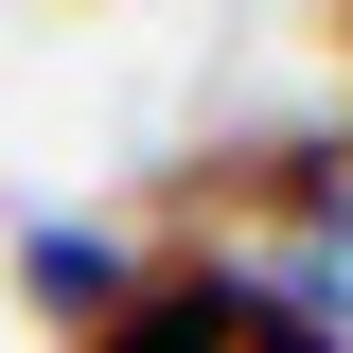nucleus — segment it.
Wrapping results in <instances>:
<instances>
[{
    "instance_id": "f03ea898",
    "label": "nucleus",
    "mask_w": 353,
    "mask_h": 353,
    "mask_svg": "<svg viewBox=\"0 0 353 353\" xmlns=\"http://www.w3.org/2000/svg\"><path fill=\"white\" fill-rule=\"evenodd\" d=\"M18 283H36V318H88V336L124 318V265L88 248V230H36V248H18Z\"/></svg>"
},
{
    "instance_id": "7ed1b4c3",
    "label": "nucleus",
    "mask_w": 353,
    "mask_h": 353,
    "mask_svg": "<svg viewBox=\"0 0 353 353\" xmlns=\"http://www.w3.org/2000/svg\"><path fill=\"white\" fill-rule=\"evenodd\" d=\"M336 159H353V141H336Z\"/></svg>"
},
{
    "instance_id": "f257e3e1",
    "label": "nucleus",
    "mask_w": 353,
    "mask_h": 353,
    "mask_svg": "<svg viewBox=\"0 0 353 353\" xmlns=\"http://www.w3.org/2000/svg\"><path fill=\"white\" fill-rule=\"evenodd\" d=\"M88 353H336V336H318L283 283H141Z\"/></svg>"
}]
</instances>
